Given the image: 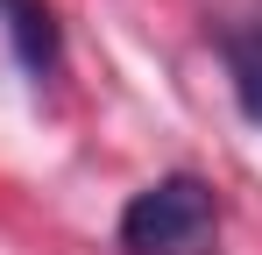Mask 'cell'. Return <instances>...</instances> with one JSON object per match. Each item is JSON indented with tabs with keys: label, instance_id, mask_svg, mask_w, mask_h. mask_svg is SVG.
I'll return each instance as SVG.
<instances>
[{
	"label": "cell",
	"instance_id": "6da1fadb",
	"mask_svg": "<svg viewBox=\"0 0 262 255\" xmlns=\"http://www.w3.org/2000/svg\"><path fill=\"white\" fill-rule=\"evenodd\" d=\"M114 241L128 255H220V199L199 170H170L156 184H142L121 220Z\"/></svg>",
	"mask_w": 262,
	"mask_h": 255
},
{
	"label": "cell",
	"instance_id": "7a4b0ae2",
	"mask_svg": "<svg viewBox=\"0 0 262 255\" xmlns=\"http://www.w3.org/2000/svg\"><path fill=\"white\" fill-rule=\"evenodd\" d=\"M0 29H7L14 64H21L36 85L57 78V64H64V22H57L50 0H0Z\"/></svg>",
	"mask_w": 262,
	"mask_h": 255
},
{
	"label": "cell",
	"instance_id": "3957f363",
	"mask_svg": "<svg viewBox=\"0 0 262 255\" xmlns=\"http://www.w3.org/2000/svg\"><path fill=\"white\" fill-rule=\"evenodd\" d=\"M220 64H227V85H234L241 121L262 128V22H234V29H220Z\"/></svg>",
	"mask_w": 262,
	"mask_h": 255
}]
</instances>
